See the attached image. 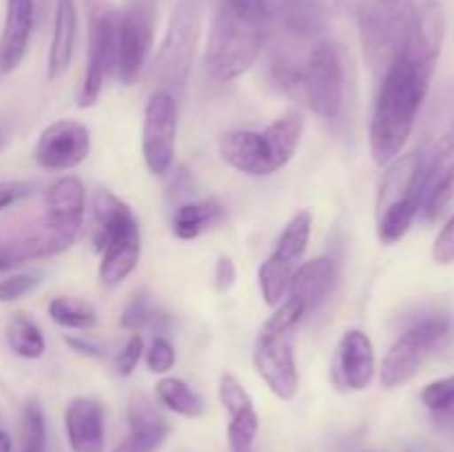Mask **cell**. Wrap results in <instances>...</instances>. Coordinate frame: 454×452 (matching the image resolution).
Here are the masks:
<instances>
[{"instance_id": "cell-27", "label": "cell", "mask_w": 454, "mask_h": 452, "mask_svg": "<svg viewBox=\"0 0 454 452\" xmlns=\"http://www.w3.org/2000/svg\"><path fill=\"white\" fill-rule=\"evenodd\" d=\"M47 313L58 326L69 331H91L98 323V313L87 300L78 297H53L47 306Z\"/></svg>"}, {"instance_id": "cell-4", "label": "cell", "mask_w": 454, "mask_h": 452, "mask_svg": "<svg viewBox=\"0 0 454 452\" xmlns=\"http://www.w3.org/2000/svg\"><path fill=\"white\" fill-rule=\"evenodd\" d=\"M304 102L317 118L335 122L344 115L348 91V65L346 51L335 40H317L297 66L286 89Z\"/></svg>"}, {"instance_id": "cell-23", "label": "cell", "mask_w": 454, "mask_h": 452, "mask_svg": "<svg viewBox=\"0 0 454 452\" xmlns=\"http://www.w3.org/2000/svg\"><path fill=\"white\" fill-rule=\"evenodd\" d=\"M335 284V261L331 257L322 255L310 261H301L288 284L286 297H293L300 304H304L306 313H313L322 306Z\"/></svg>"}, {"instance_id": "cell-16", "label": "cell", "mask_w": 454, "mask_h": 452, "mask_svg": "<svg viewBox=\"0 0 454 452\" xmlns=\"http://www.w3.org/2000/svg\"><path fill=\"white\" fill-rule=\"evenodd\" d=\"M44 204H47L44 224L74 244L82 229L84 208H87V191L80 177L62 175L51 182L44 193Z\"/></svg>"}, {"instance_id": "cell-22", "label": "cell", "mask_w": 454, "mask_h": 452, "mask_svg": "<svg viewBox=\"0 0 454 452\" xmlns=\"http://www.w3.org/2000/svg\"><path fill=\"white\" fill-rule=\"evenodd\" d=\"M78 35V4L75 0H56L51 44L47 53V78L58 80L71 66Z\"/></svg>"}, {"instance_id": "cell-17", "label": "cell", "mask_w": 454, "mask_h": 452, "mask_svg": "<svg viewBox=\"0 0 454 452\" xmlns=\"http://www.w3.org/2000/svg\"><path fill=\"white\" fill-rule=\"evenodd\" d=\"M65 433L71 452H105L106 412L96 397L78 394L65 408Z\"/></svg>"}, {"instance_id": "cell-24", "label": "cell", "mask_w": 454, "mask_h": 452, "mask_svg": "<svg viewBox=\"0 0 454 452\" xmlns=\"http://www.w3.org/2000/svg\"><path fill=\"white\" fill-rule=\"evenodd\" d=\"M224 217L226 208L215 198L186 202L173 213V233H176V238L189 242V239H195L207 230L215 229L217 224L224 222Z\"/></svg>"}, {"instance_id": "cell-37", "label": "cell", "mask_w": 454, "mask_h": 452, "mask_svg": "<svg viewBox=\"0 0 454 452\" xmlns=\"http://www.w3.org/2000/svg\"><path fill=\"white\" fill-rule=\"evenodd\" d=\"M433 257L439 264H452L454 261V215L448 220V224L439 230L433 246Z\"/></svg>"}, {"instance_id": "cell-34", "label": "cell", "mask_w": 454, "mask_h": 452, "mask_svg": "<svg viewBox=\"0 0 454 452\" xmlns=\"http://www.w3.org/2000/svg\"><path fill=\"white\" fill-rule=\"evenodd\" d=\"M235 13L244 18L248 22H257V25H269L270 13H269V3L266 0H224Z\"/></svg>"}, {"instance_id": "cell-30", "label": "cell", "mask_w": 454, "mask_h": 452, "mask_svg": "<svg viewBox=\"0 0 454 452\" xmlns=\"http://www.w3.org/2000/svg\"><path fill=\"white\" fill-rule=\"evenodd\" d=\"M421 401L439 417H454V375L433 381L421 390Z\"/></svg>"}, {"instance_id": "cell-5", "label": "cell", "mask_w": 454, "mask_h": 452, "mask_svg": "<svg viewBox=\"0 0 454 452\" xmlns=\"http://www.w3.org/2000/svg\"><path fill=\"white\" fill-rule=\"evenodd\" d=\"M426 155L419 151L399 155L386 168L377 195V238L397 244L411 230L424 202Z\"/></svg>"}, {"instance_id": "cell-32", "label": "cell", "mask_w": 454, "mask_h": 452, "mask_svg": "<svg viewBox=\"0 0 454 452\" xmlns=\"http://www.w3.org/2000/svg\"><path fill=\"white\" fill-rule=\"evenodd\" d=\"M145 359L151 372H155V375H167V372L176 366V346L162 335L153 337L149 348H145Z\"/></svg>"}, {"instance_id": "cell-38", "label": "cell", "mask_w": 454, "mask_h": 452, "mask_svg": "<svg viewBox=\"0 0 454 452\" xmlns=\"http://www.w3.org/2000/svg\"><path fill=\"white\" fill-rule=\"evenodd\" d=\"M235 277H238V273H235L233 260L226 255H222L215 264V288L220 292L231 291L235 284Z\"/></svg>"}, {"instance_id": "cell-9", "label": "cell", "mask_w": 454, "mask_h": 452, "mask_svg": "<svg viewBox=\"0 0 454 452\" xmlns=\"http://www.w3.org/2000/svg\"><path fill=\"white\" fill-rule=\"evenodd\" d=\"M452 337V322L442 315L412 323L386 353L384 362H381V386L399 388V386L408 384L430 357L442 353L450 344Z\"/></svg>"}, {"instance_id": "cell-20", "label": "cell", "mask_w": 454, "mask_h": 452, "mask_svg": "<svg viewBox=\"0 0 454 452\" xmlns=\"http://www.w3.org/2000/svg\"><path fill=\"white\" fill-rule=\"evenodd\" d=\"M35 25V0H7L0 31V75L20 66L29 49Z\"/></svg>"}, {"instance_id": "cell-13", "label": "cell", "mask_w": 454, "mask_h": 452, "mask_svg": "<svg viewBox=\"0 0 454 452\" xmlns=\"http://www.w3.org/2000/svg\"><path fill=\"white\" fill-rule=\"evenodd\" d=\"M155 7L151 0H131L118 16L115 78L131 87L140 78L153 49Z\"/></svg>"}, {"instance_id": "cell-36", "label": "cell", "mask_w": 454, "mask_h": 452, "mask_svg": "<svg viewBox=\"0 0 454 452\" xmlns=\"http://www.w3.org/2000/svg\"><path fill=\"white\" fill-rule=\"evenodd\" d=\"M31 193H34V184H31V182L3 180L0 182V211L22 202V199L29 198Z\"/></svg>"}, {"instance_id": "cell-18", "label": "cell", "mask_w": 454, "mask_h": 452, "mask_svg": "<svg viewBox=\"0 0 454 452\" xmlns=\"http://www.w3.org/2000/svg\"><path fill=\"white\" fill-rule=\"evenodd\" d=\"M454 198V127L433 149L430 158H426L424 175V202L421 213L426 220H437L443 208Z\"/></svg>"}, {"instance_id": "cell-40", "label": "cell", "mask_w": 454, "mask_h": 452, "mask_svg": "<svg viewBox=\"0 0 454 452\" xmlns=\"http://www.w3.org/2000/svg\"><path fill=\"white\" fill-rule=\"evenodd\" d=\"M0 452H13V443L7 430H0Z\"/></svg>"}, {"instance_id": "cell-3", "label": "cell", "mask_w": 454, "mask_h": 452, "mask_svg": "<svg viewBox=\"0 0 454 452\" xmlns=\"http://www.w3.org/2000/svg\"><path fill=\"white\" fill-rule=\"evenodd\" d=\"M93 248L100 253L98 277L105 286L122 284L136 270L142 255V233L136 213L106 189L93 195Z\"/></svg>"}, {"instance_id": "cell-39", "label": "cell", "mask_w": 454, "mask_h": 452, "mask_svg": "<svg viewBox=\"0 0 454 452\" xmlns=\"http://www.w3.org/2000/svg\"><path fill=\"white\" fill-rule=\"evenodd\" d=\"M67 344H69L71 348L75 350V353L87 355V357H100V355H102V350L98 348L96 344H91V341L75 339V337H67Z\"/></svg>"}, {"instance_id": "cell-8", "label": "cell", "mask_w": 454, "mask_h": 452, "mask_svg": "<svg viewBox=\"0 0 454 452\" xmlns=\"http://www.w3.org/2000/svg\"><path fill=\"white\" fill-rule=\"evenodd\" d=\"M87 13V65L75 102L89 109L102 96L109 75H115L118 58V16L120 9L111 0H84Z\"/></svg>"}, {"instance_id": "cell-42", "label": "cell", "mask_w": 454, "mask_h": 452, "mask_svg": "<svg viewBox=\"0 0 454 452\" xmlns=\"http://www.w3.org/2000/svg\"><path fill=\"white\" fill-rule=\"evenodd\" d=\"M377 4H381V7H397V4L406 3V0H375Z\"/></svg>"}, {"instance_id": "cell-15", "label": "cell", "mask_w": 454, "mask_h": 452, "mask_svg": "<svg viewBox=\"0 0 454 452\" xmlns=\"http://www.w3.org/2000/svg\"><path fill=\"white\" fill-rule=\"evenodd\" d=\"M91 133L78 120H56L35 142V162L44 171H71L89 158Z\"/></svg>"}, {"instance_id": "cell-29", "label": "cell", "mask_w": 454, "mask_h": 452, "mask_svg": "<svg viewBox=\"0 0 454 452\" xmlns=\"http://www.w3.org/2000/svg\"><path fill=\"white\" fill-rule=\"evenodd\" d=\"M229 446L231 452H253L257 433H260V417L255 406L244 408V410L229 415Z\"/></svg>"}, {"instance_id": "cell-14", "label": "cell", "mask_w": 454, "mask_h": 452, "mask_svg": "<svg viewBox=\"0 0 454 452\" xmlns=\"http://www.w3.org/2000/svg\"><path fill=\"white\" fill-rule=\"evenodd\" d=\"M253 363L275 397L282 401L295 399L297 390H300V372H297L291 332L273 335V332L260 331L255 350H253Z\"/></svg>"}, {"instance_id": "cell-28", "label": "cell", "mask_w": 454, "mask_h": 452, "mask_svg": "<svg viewBox=\"0 0 454 452\" xmlns=\"http://www.w3.org/2000/svg\"><path fill=\"white\" fill-rule=\"evenodd\" d=\"M47 450V421L43 406L35 399L25 403L20 421V450L18 452H44Z\"/></svg>"}, {"instance_id": "cell-7", "label": "cell", "mask_w": 454, "mask_h": 452, "mask_svg": "<svg viewBox=\"0 0 454 452\" xmlns=\"http://www.w3.org/2000/svg\"><path fill=\"white\" fill-rule=\"evenodd\" d=\"M202 35V7L198 0H177L168 18L167 34L155 53L153 75L164 91L180 97L189 84Z\"/></svg>"}, {"instance_id": "cell-26", "label": "cell", "mask_w": 454, "mask_h": 452, "mask_svg": "<svg viewBox=\"0 0 454 452\" xmlns=\"http://www.w3.org/2000/svg\"><path fill=\"white\" fill-rule=\"evenodd\" d=\"M7 344L18 357L38 359L47 350L43 331L25 313H16L7 323Z\"/></svg>"}, {"instance_id": "cell-41", "label": "cell", "mask_w": 454, "mask_h": 452, "mask_svg": "<svg viewBox=\"0 0 454 452\" xmlns=\"http://www.w3.org/2000/svg\"><path fill=\"white\" fill-rule=\"evenodd\" d=\"M9 136H12V129H9V124L0 122V151H3L4 144L9 142Z\"/></svg>"}, {"instance_id": "cell-12", "label": "cell", "mask_w": 454, "mask_h": 452, "mask_svg": "<svg viewBox=\"0 0 454 452\" xmlns=\"http://www.w3.org/2000/svg\"><path fill=\"white\" fill-rule=\"evenodd\" d=\"M411 18L412 3H402L397 7L372 4L359 12V34H362L364 51L377 75L384 74L386 66L402 51Z\"/></svg>"}, {"instance_id": "cell-25", "label": "cell", "mask_w": 454, "mask_h": 452, "mask_svg": "<svg viewBox=\"0 0 454 452\" xmlns=\"http://www.w3.org/2000/svg\"><path fill=\"white\" fill-rule=\"evenodd\" d=\"M155 397L167 410L186 417V419H200L207 410L202 397L180 377H162L155 384Z\"/></svg>"}, {"instance_id": "cell-19", "label": "cell", "mask_w": 454, "mask_h": 452, "mask_svg": "<svg viewBox=\"0 0 454 452\" xmlns=\"http://www.w3.org/2000/svg\"><path fill=\"white\" fill-rule=\"evenodd\" d=\"M337 381L344 386L346 390H366L375 379L377 362H375V348L366 332L346 331L341 335L340 346H337V359H335Z\"/></svg>"}, {"instance_id": "cell-2", "label": "cell", "mask_w": 454, "mask_h": 452, "mask_svg": "<svg viewBox=\"0 0 454 452\" xmlns=\"http://www.w3.org/2000/svg\"><path fill=\"white\" fill-rule=\"evenodd\" d=\"M304 120L297 111H286L264 131H235L222 133L217 142L220 158L235 171L251 177H269L282 171L300 149Z\"/></svg>"}, {"instance_id": "cell-11", "label": "cell", "mask_w": 454, "mask_h": 452, "mask_svg": "<svg viewBox=\"0 0 454 452\" xmlns=\"http://www.w3.org/2000/svg\"><path fill=\"white\" fill-rule=\"evenodd\" d=\"M180 105L173 93L155 89L145 106L142 120V158L151 175H167L173 167L177 144Z\"/></svg>"}, {"instance_id": "cell-1", "label": "cell", "mask_w": 454, "mask_h": 452, "mask_svg": "<svg viewBox=\"0 0 454 452\" xmlns=\"http://www.w3.org/2000/svg\"><path fill=\"white\" fill-rule=\"evenodd\" d=\"M437 60L412 51H399L380 75L375 109L371 118V155L388 167L411 140L417 115L428 96Z\"/></svg>"}, {"instance_id": "cell-10", "label": "cell", "mask_w": 454, "mask_h": 452, "mask_svg": "<svg viewBox=\"0 0 454 452\" xmlns=\"http://www.w3.org/2000/svg\"><path fill=\"white\" fill-rule=\"evenodd\" d=\"M310 226H313L310 211L295 213L291 222L284 226L269 260L257 270L262 297L269 306H279L286 297L288 284H291L293 275H295L297 266L301 264L306 248H309Z\"/></svg>"}, {"instance_id": "cell-35", "label": "cell", "mask_w": 454, "mask_h": 452, "mask_svg": "<svg viewBox=\"0 0 454 452\" xmlns=\"http://www.w3.org/2000/svg\"><path fill=\"white\" fill-rule=\"evenodd\" d=\"M151 319V304L145 295H136L122 313V326L137 332Z\"/></svg>"}, {"instance_id": "cell-33", "label": "cell", "mask_w": 454, "mask_h": 452, "mask_svg": "<svg viewBox=\"0 0 454 452\" xmlns=\"http://www.w3.org/2000/svg\"><path fill=\"white\" fill-rule=\"evenodd\" d=\"M142 355H145V339H142L140 332H131V337L127 339V344L122 346V350L115 357V370L120 377L133 375V370L140 363Z\"/></svg>"}, {"instance_id": "cell-6", "label": "cell", "mask_w": 454, "mask_h": 452, "mask_svg": "<svg viewBox=\"0 0 454 452\" xmlns=\"http://www.w3.org/2000/svg\"><path fill=\"white\" fill-rule=\"evenodd\" d=\"M266 44V25L244 20L226 3L220 4L208 31L204 65L217 82H233L242 78Z\"/></svg>"}, {"instance_id": "cell-31", "label": "cell", "mask_w": 454, "mask_h": 452, "mask_svg": "<svg viewBox=\"0 0 454 452\" xmlns=\"http://www.w3.org/2000/svg\"><path fill=\"white\" fill-rule=\"evenodd\" d=\"M43 284V273L31 270V273H16L0 279V304H12V301L22 300L29 292Z\"/></svg>"}, {"instance_id": "cell-21", "label": "cell", "mask_w": 454, "mask_h": 452, "mask_svg": "<svg viewBox=\"0 0 454 452\" xmlns=\"http://www.w3.org/2000/svg\"><path fill=\"white\" fill-rule=\"evenodd\" d=\"M129 434L111 452H158L168 434V424L158 408L136 394L129 403Z\"/></svg>"}]
</instances>
